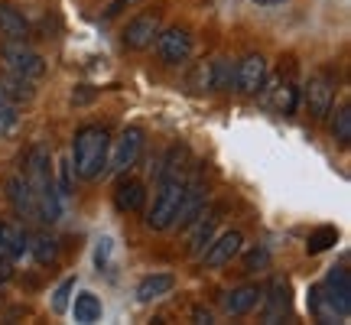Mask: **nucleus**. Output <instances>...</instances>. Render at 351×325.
I'll list each match as a JSON object with an SVG mask.
<instances>
[{
	"label": "nucleus",
	"instance_id": "obj_1",
	"mask_svg": "<svg viewBox=\"0 0 351 325\" xmlns=\"http://www.w3.org/2000/svg\"><path fill=\"white\" fill-rule=\"evenodd\" d=\"M26 182L33 189V199H36V215L43 225H52L62 218V192L56 186V176L49 166V153L43 147H33L26 153Z\"/></svg>",
	"mask_w": 351,
	"mask_h": 325
},
{
	"label": "nucleus",
	"instance_id": "obj_2",
	"mask_svg": "<svg viewBox=\"0 0 351 325\" xmlns=\"http://www.w3.org/2000/svg\"><path fill=\"white\" fill-rule=\"evenodd\" d=\"M108 147H111V134L108 127L98 124H85L75 130L72 137V169H75L78 179H98L104 169H108Z\"/></svg>",
	"mask_w": 351,
	"mask_h": 325
},
{
	"label": "nucleus",
	"instance_id": "obj_3",
	"mask_svg": "<svg viewBox=\"0 0 351 325\" xmlns=\"http://www.w3.org/2000/svg\"><path fill=\"white\" fill-rule=\"evenodd\" d=\"M182 189H186V179H160V186L153 192V205H150V212H147V228L150 231H169L173 228Z\"/></svg>",
	"mask_w": 351,
	"mask_h": 325
},
{
	"label": "nucleus",
	"instance_id": "obj_4",
	"mask_svg": "<svg viewBox=\"0 0 351 325\" xmlns=\"http://www.w3.org/2000/svg\"><path fill=\"white\" fill-rule=\"evenodd\" d=\"M0 62H3V72H13V75H23L29 82H39L46 75V59L39 56L36 49L26 46V39H10L0 46Z\"/></svg>",
	"mask_w": 351,
	"mask_h": 325
},
{
	"label": "nucleus",
	"instance_id": "obj_5",
	"mask_svg": "<svg viewBox=\"0 0 351 325\" xmlns=\"http://www.w3.org/2000/svg\"><path fill=\"white\" fill-rule=\"evenodd\" d=\"M143 143H147V134H143V127L130 124L124 127L117 140H111V147H108V169L111 173H127L134 162L140 160V150H143Z\"/></svg>",
	"mask_w": 351,
	"mask_h": 325
},
{
	"label": "nucleus",
	"instance_id": "obj_6",
	"mask_svg": "<svg viewBox=\"0 0 351 325\" xmlns=\"http://www.w3.org/2000/svg\"><path fill=\"white\" fill-rule=\"evenodd\" d=\"M153 46H156V56H160L163 65H182L192 59L195 39H192V33H189L186 26H166V29L156 33Z\"/></svg>",
	"mask_w": 351,
	"mask_h": 325
},
{
	"label": "nucleus",
	"instance_id": "obj_7",
	"mask_svg": "<svg viewBox=\"0 0 351 325\" xmlns=\"http://www.w3.org/2000/svg\"><path fill=\"white\" fill-rule=\"evenodd\" d=\"M160 29H163L160 10H143V13H137L134 20H127L124 33H121V43H124V49H130V52L150 49Z\"/></svg>",
	"mask_w": 351,
	"mask_h": 325
},
{
	"label": "nucleus",
	"instance_id": "obj_8",
	"mask_svg": "<svg viewBox=\"0 0 351 325\" xmlns=\"http://www.w3.org/2000/svg\"><path fill=\"white\" fill-rule=\"evenodd\" d=\"M335 78L326 75V72H319V75L309 78V85L302 91L300 98H306V108L313 114V121H322L328 111H332V104H335Z\"/></svg>",
	"mask_w": 351,
	"mask_h": 325
},
{
	"label": "nucleus",
	"instance_id": "obj_9",
	"mask_svg": "<svg viewBox=\"0 0 351 325\" xmlns=\"http://www.w3.org/2000/svg\"><path fill=\"white\" fill-rule=\"evenodd\" d=\"M208 205V186L202 179H192L186 182L182 189V199H179V208H176V218H173V228H189Z\"/></svg>",
	"mask_w": 351,
	"mask_h": 325
},
{
	"label": "nucleus",
	"instance_id": "obj_10",
	"mask_svg": "<svg viewBox=\"0 0 351 325\" xmlns=\"http://www.w3.org/2000/svg\"><path fill=\"white\" fill-rule=\"evenodd\" d=\"M267 78H270V72H267V59H263L261 52H251V56H244L234 65V88H238L241 95H257Z\"/></svg>",
	"mask_w": 351,
	"mask_h": 325
},
{
	"label": "nucleus",
	"instance_id": "obj_11",
	"mask_svg": "<svg viewBox=\"0 0 351 325\" xmlns=\"http://www.w3.org/2000/svg\"><path fill=\"white\" fill-rule=\"evenodd\" d=\"M241 248H244V234L241 231H225L221 238H212V244L205 248V254H202L199 261L208 270H221V267H228V263L238 257Z\"/></svg>",
	"mask_w": 351,
	"mask_h": 325
},
{
	"label": "nucleus",
	"instance_id": "obj_12",
	"mask_svg": "<svg viewBox=\"0 0 351 325\" xmlns=\"http://www.w3.org/2000/svg\"><path fill=\"white\" fill-rule=\"evenodd\" d=\"M257 95L276 114H296V108H300V88L293 85V82H283V78L280 82H263Z\"/></svg>",
	"mask_w": 351,
	"mask_h": 325
},
{
	"label": "nucleus",
	"instance_id": "obj_13",
	"mask_svg": "<svg viewBox=\"0 0 351 325\" xmlns=\"http://www.w3.org/2000/svg\"><path fill=\"white\" fill-rule=\"evenodd\" d=\"M322 289H326L328 302L335 306V313H339V319L345 322L351 315V274L345 270V267H332L326 276V283H322Z\"/></svg>",
	"mask_w": 351,
	"mask_h": 325
},
{
	"label": "nucleus",
	"instance_id": "obj_14",
	"mask_svg": "<svg viewBox=\"0 0 351 325\" xmlns=\"http://www.w3.org/2000/svg\"><path fill=\"white\" fill-rule=\"evenodd\" d=\"M7 202H10V208L16 218H23V221H39L36 215V199H33V189L26 182V176H10L7 179Z\"/></svg>",
	"mask_w": 351,
	"mask_h": 325
},
{
	"label": "nucleus",
	"instance_id": "obj_15",
	"mask_svg": "<svg viewBox=\"0 0 351 325\" xmlns=\"http://www.w3.org/2000/svg\"><path fill=\"white\" fill-rule=\"evenodd\" d=\"M114 205H117V212H140L147 205V186L134 176L121 173V179L114 182Z\"/></svg>",
	"mask_w": 351,
	"mask_h": 325
},
{
	"label": "nucleus",
	"instance_id": "obj_16",
	"mask_svg": "<svg viewBox=\"0 0 351 325\" xmlns=\"http://www.w3.org/2000/svg\"><path fill=\"white\" fill-rule=\"evenodd\" d=\"M26 244H29V234H26L23 221H13V218H0V257H23Z\"/></svg>",
	"mask_w": 351,
	"mask_h": 325
},
{
	"label": "nucleus",
	"instance_id": "obj_17",
	"mask_svg": "<svg viewBox=\"0 0 351 325\" xmlns=\"http://www.w3.org/2000/svg\"><path fill=\"white\" fill-rule=\"evenodd\" d=\"M257 302H263V287L261 283H244V287H234L225 296V313L247 315L251 309H257Z\"/></svg>",
	"mask_w": 351,
	"mask_h": 325
},
{
	"label": "nucleus",
	"instance_id": "obj_18",
	"mask_svg": "<svg viewBox=\"0 0 351 325\" xmlns=\"http://www.w3.org/2000/svg\"><path fill=\"white\" fill-rule=\"evenodd\" d=\"M263 300H267V309H263V322H280L289 309V287L287 280H274L270 287L263 289Z\"/></svg>",
	"mask_w": 351,
	"mask_h": 325
},
{
	"label": "nucleus",
	"instance_id": "obj_19",
	"mask_svg": "<svg viewBox=\"0 0 351 325\" xmlns=\"http://www.w3.org/2000/svg\"><path fill=\"white\" fill-rule=\"evenodd\" d=\"M189 228H192V234H189V257L199 261L202 254H205V248H208L215 238V218L208 212H202Z\"/></svg>",
	"mask_w": 351,
	"mask_h": 325
},
{
	"label": "nucleus",
	"instance_id": "obj_20",
	"mask_svg": "<svg viewBox=\"0 0 351 325\" xmlns=\"http://www.w3.org/2000/svg\"><path fill=\"white\" fill-rule=\"evenodd\" d=\"M173 287H176L173 274H150L137 283V300L140 302H156V300H163V296H169Z\"/></svg>",
	"mask_w": 351,
	"mask_h": 325
},
{
	"label": "nucleus",
	"instance_id": "obj_21",
	"mask_svg": "<svg viewBox=\"0 0 351 325\" xmlns=\"http://www.w3.org/2000/svg\"><path fill=\"white\" fill-rule=\"evenodd\" d=\"M26 36H29L26 16L10 3H0V39L10 43V39H26Z\"/></svg>",
	"mask_w": 351,
	"mask_h": 325
},
{
	"label": "nucleus",
	"instance_id": "obj_22",
	"mask_svg": "<svg viewBox=\"0 0 351 325\" xmlns=\"http://www.w3.org/2000/svg\"><path fill=\"white\" fill-rule=\"evenodd\" d=\"M189 160H192V153H189L186 143H173V147L166 150V160H163V166H160L156 179H186Z\"/></svg>",
	"mask_w": 351,
	"mask_h": 325
},
{
	"label": "nucleus",
	"instance_id": "obj_23",
	"mask_svg": "<svg viewBox=\"0 0 351 325\" xmlns=\"http://www.w3.org/2000/svg\"><path fill=\"white\" fill-rule=\"evenodd\" d=\"M33 85H36V82H29V78H23V75H13V72H3V75H0V91L10 101H16V104L36 98V88Z\"/></svg>",
	"mask_w": 351,
	"mask_h": 325
},
{
	"label": "nucleus",
	"instance_id": "obj_24",
	"mask_svg": "<svg viewBox=\"0 0 351 325\" xmlns=\"http://www.w3.org/2000/svg\"><path fill=\"white\" fill-rule=\"evenodd\" d=\"M26 254H29L39 267H52V263L59 261V244H56V238H49V234H33L29 244H26Z\"/></svg>",
	"mask_w": 351,
	"mask_h": 325
},
{
	"label": "nucleus",
	"instance_id": "obj_25",
	"mask_svg": "<svg viewBox=\"0 0 351 325\" xmlns=\"http://www.w3.org/2000/svg\"><path fill=\"white\" fill-rule=\"evenodd\" d=\"M309 313L315 315V322H341L339 313H335V306L328 302V296H326V289H322V283L309 289Z\"/></svg>",
	"mask_w": 351,
	"mask_h": 325
},
{
	"label": "nucleus",
	"instance_id": "obj_26",
	"mask_svg": "<svg viewBox=\"0 0 351 325\" xmlns=\"http://www.w3.org/2000/svg\"><path fill=\"white\" fill-rule=\"evenodd\" d=\"M72 315H75V322L82 325H91L101 319V300L95 293H78L75 296V306H72Z\"/></svg>",
	"mask_w": 351,
	"mask_h": 325
},
{
	"label": "nucleus",
	"instance_id": "obj_27",
	"mask_svg": "<svg viewBox=\"0 0 351 325\" xmlns=\"http://www.w3.org/2000/svg\"><path fill=\"white\" fill-rule=\"evenodd\" d=\"M186 88L189 91H195V95H202V91H212V62H195L192 69H189L186 75Z\"/></svg>",
	"mask_w": 351,
	"mask_h": 325
},
{
	"label": "nucleus",
	"instance_id": "obj_28",
	"mask_svg": "<svg viewBox=\"0 0 351 325\" xmlns=\"http://www.w3.org/2000/svg\"><path fill=\"white\" fill-rule=\"evenodd\" d=\"M244 274H263V270H270V250L263 248V244H254V248L244 250Z\"/></svg>",
	"mask_w": 351,
	"mask_h": 325
},
{
	"label": "nucleus",
	"instance_id": "obj_29",
	"mask_svg": "<svg viewBox=\"0 0 351 325\" xmlns=\"http://www.w3.org/2000/svg\"><path fill=\"white\" fill-rule=\"evenodd\" d=\"M234 88V65L231 59H215L212 62V91H231Z\"/></svg>",
	"mask_w": 351,
	"mask_h": 325
},
{
	"label": "nucleus",
	"instance_id": "obj_30",
	"mask_svg": "<svg viewBox=\"0 0 351 325\" xmlns=\"http://www.w3.org/2000/svg\"><path fill=\"white\" fill-rule=\"evenodd\" d=\"M332 137L339 140L341 147H348L351 140V104H341L335 117H332Z\"/></svg>",
	"mask_w": 351,
	"mask_h": 325
},
{
	"label": "nucleus",
	"instance_id": "obj_31",
	"mask_svg": "<svg viewBox=\"0 0 351 325\" xmlns=\"http://www.w3.org/2000/svg\"><path fill=\"white\" fill-rule=\"evenodd\" d=\"M20 124V104L10 101L3 91H0V134H10Z\"/></svg>",
	"mask_w": 351,
	"mask_h": 325
},
{
	"label": "nucleus",
	"instance_id": "obj_32",
	"mask_svg": "<svg viewBox=\"0 0 351 325\" xmlns=\"http://www.w3.org/2000/svg\"><path fill=\"white\" fill-rule=\"evenodd\" d=\"M339 241V231L332 225H326V228H315L313 234H309V244H306V250L309 254H322V250H328L332 244Z\"/></svg>",
	"mask_w": 351,
	"mask_h": 325
},
{
	"label": "nucleus",
	"instance_id": "obj_33",
	"mask_svg": "<svg viewBox=\"0 0 351 325\" xmlns=\"http://www.w3.org/2000/svg\"><path fill=\"white\" fill-rule=\"evenodd\" d=\"M56 186H59L62 195H72V189H75V169H72V160L59 162V179H56Z\"/></svg>",
	"mask_w": 351,
	"mask_h": 325
},
{
	"label": "nucleus",
	"instance_id": "obj_34",
	"mask_svg": "<svg viewBox=\"0 0 351 325\" xmlns=\"http://www.w3.org/2000/svg\"><path fill=\"white\" fill-rule=\"evenodd\" d=\"M72 289H75V280L69 276L62 287L56 289V300H52V309H56V313H65V309H69V293H72Z\"/></svg>",
	"mask_w": 351,
	"mask_h": 325
},
{
	"label": "nucleus",
	"instance_id": "obj_35",
	"mask_svg": "<svg viewBox=\"0 0 351 325\" xmlns=\"http://www.w3.org/2000/svg\"><path fill=\"white\" fill-rule=\"evenodd\" d=\"M192 319H195L199 325H212L215 322L212 309H205V306H195V309H192Z\"/></svg>",
	"mask_w": 351,
	"mask_h": 325
},
{
	"label": "nucleus",
	"instance_id": "obj_36",
	"mask_svg": "<svg viewBox=\"0 0 351 325\" xmlns=\"http://www.w3.org/2000/svg\"><path fill=\"white\" fill-rule=\"evenodd\" d=\"M13 280V261L10 257H0V287Z\"/></svg>",
	"mask_w": 351,
	"mask_h": 325
},
{
	"label": "nucleus",
	"instance_id": "obj_37",
	"mask_svg": "<svg viewBox=\"0 0 351 325\" xmlns=\"http://www.w3.org/2000/svg\"><path fill=\"white\" fill-rule=\"evenodd\" d=\"M91 98H95V91H91L88 85H82V88L75 91V95H72V104H88Z\"/></svg>",
	"mask_w": 351,
	"mask_h": 325
},
{
	"label": "nucleus",
	"instance_id": "obj_38",
	"mask_svg": "<svg viewBox=\"0 0 351 325\" xmlns=\"http://www.w3.org/2000/svg\"><path fill=\"white\" fill-rule=\"evenodd\" d=\"M134 3H137V0H114V3H111V10H108V16H114V13H121L124 7H134Z\"/></svg>",
	"mask_w": 351,
	"mask_h": 325
},
{
	"label": "nucleus",
	"instance_id": "obj_39",
	"mask_svg": "<svg viewBox=\"0 0 351 325\" xmlns=\"http://www.w3.org/2000/svg\"><path fill=\"white\" fill-rule=\"evenodd\" d=\"M108 250H111V241L104 238V241H101V248H98V267H101L104 261H108Z\"/></svg>",
	"mask_w": 351,
	"mask_h": 325
},
{
	"label": "nucleus",
	"instance_id": "obj_40",
	"mask_svg": "<svg viewBox=\"0 0 351 325\" xmlns=\"http://www.w3.org/2000/svg\"><path fill=\"white\" fill-rule=\"evenodd\" d=\"M251 3H257V7H283L287 0H251Z\"/></svg>",
	"mask_w": 351,
	"mask_h": 325
}]
</instances>
